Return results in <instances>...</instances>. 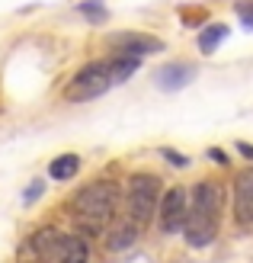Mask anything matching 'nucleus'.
I'll use <instances>...</instances> for the list:
<instances>
[{"mask_svg": "<svg viewBox=\"0 0 253 263\" xmlns=\"http://www.w3.org/2000/svg\"><path fill=\"white\" fill-rule=\"evenodd\" d=\"M241 26L244 29H253V7H241Z\"/></svg>", "mask_w": 253, "mask_h": 263, "instance_id": "obj_18", "label": "nucleus"}, {"mask_svg": "<svg viewBox=\"0 0 253 263\" xmlns=\"http://www.w3.org/2000/svg\"><path fill=\"white\" fill-rule=\"evenodd\" d=\"M135 241H138V225L128 215L109 221V234H106V247L109 251H128Z\"/></svg>", "mask_w": 253, "mask_h": 263, "instance_id": "obj_9", "label": "nucleus"}, {"mask_svg": "<svg viewBox=\"0 0 253 263\" xmlns=\"http://www.w3.org/2000/svg\"><path fill=\"white\" fill-rule=\"evenodd\" d=\"M196 74H199L196 64H180V61H173V64H164V68L157 71L154 81H157V87H161V90H183Z\"/></svg>", "mask_w": 253, "mask_h": 263, "instance_id": "obj_8", "label": "nucleus"}, {"mask_svg": "<svg viewBox=\"0 0 253 263\" xmlns=\"http://www.w3.org/2000/svg\"><path fill=\"white\" fill-rule=\"evenodd\" d=\"M164 183L157 174H148V170H138L131 174L125 183V205H128V218L135 221L138 228H144L148 221L157 215V202H161Z\"/></svg>", "mask_w": 253, "mask_h": 263, "instance_id": "obj_3", "label": "nucleus"}, {"mask_svg": "<svg viewBox=\"0 0 253 263\" xmlns=\"http://www.w3.org/2000/svg\"><path fill=\"white\" fill-rule=\"evenodd\" d=\"M71 209H74L77 228H81L87 238H96V234H103L106 225L115 218V209H119V183H112V180L87 183L84 190L74 193Z\"/></svg>", "mask_w": 253, "mask_h": 263, "instance_id": "obj_2", "label": "nucleus"}, {"mask_svg": "<svg viewBox=\"0 0 253 263\" xmlns=\"http://www.w3.org/2000/svg\"><path fill=\"white\" fill-rule=\"evenodd\" d=\"M161 154L167 157V161H170L173 167H189V157L180 154V151H173V148H161Z\"/></svg>", "mask_w": 253, "mask_h": 263, "instance_id": "obj_17", "label": "nucleus"}, {"mask_svg": "<svg viewBox=\"0 0 253 263\" xmlns=\"http://www.w3.org/2000/svg\"><path fill=\"white\" fill-rule=\"evenodd\" d=\"M237 151H241L244 157H250V161H253V144H244V141H241V144H237Z\"/></svg>", "mask_w": 253, "mask_h": 263, "instance_id": "obj_21", "label": "nucleus"}, {"mask_svg": "<svg viewBox=\"0 0 253 263\" xmlns=\"http://www.w3.org/2000/svg\"><path fill=\"white\" fill-rule=\"evenodd\" d=\"M234 218L237 225H253V167L237 170L234 177Z\"/></svg>", "mask_w": 253, "mask_h": 263, "instance_id": "obj_6", "label": "nucleus"}, {"mask_svg": "<svg viewBox=\"0 0 253 263\" xmlns=\"http://www.w3.org/2000/svg\"><path fill=\"white\" fill-rule=\"evenodd\" d=\"M208 157H211V161H218L221 167H224V164H228V154H224L221 148H208Z\"/></svg>", "mask_w": 253, "mask_h": 263, "instance_id": "obj_19", "label": "nucleus"}, {"mask_svg": "<svg viewBox=\"0 0 253 263\" xmlns=\"http://www.w3.org/2000/svg\"><path fill=\"white\" fill-rule=\"evenodd\" d=\"M87 257H90V247L84 241V234H61L51 263H87Z\"/></svg>", "mask_w": 253, "mask_h": 263, "instance_id": "obj_10", "label": "nucleus"}, {"mask_svg": "<svg viewBox=\"0 0 253 263\" xmlns=\"http://www.w3.org/2000/svg\"><path fill=\"white\" fill-rule=\"evenodd\" d=\"M77 170H81V157L77 154H61V157H55V161L48 164V177L64 183V180L77 177Z\"/></svg>", "mask_w": 253, "mask_h": 263, "instance_id": "obj_12", "label": "nucleus"}, {"mask_svg": "<svg viewBox=\"0 0 253 263\" xmlns=\"http://www.w3.org/2000/svg\"><path fill=\"white\" fill-rule=\"evenodd\" d=\"M138 64H141V58H131V55H112V58H109V68H112V81H115V84L128 81V77L138 71Z\"/></svg>", "mask_w": 253, "mask_h": 263, "instance_id": "obj_14", "label": "nucleus"}, {"mask_svg": "<svg viewBox=\"0 0 253 263\" xmlns=\"http://www.w3.org/2000/svg\"><path fill=\"white\" fill-rule=\"evenodd\" d=\"M221 225V186L215 180H202L189 190V212H186V244L202 251L218 238Z\"/></svg>", "mask_w": 253, "mask_h": 263, "instance_id": "obj_1", "label": "nucleus"}, {"mask_svg": "<svg viewBox=\"0 0 253 263\" xmlns=\"http://www.w3.org/2000/svg\"><path fill=\"white\" fill-rule=\"evenodd\" d=\"M112 45L119 55H131V58H144V55H157L164 51V42L154 35H144V32H122L112 39Z\"/></svg>", "mask_w": 253, "mask_h": 263, "instance_id": "obj_7", "label": "nucleus"}, {"mask_svg": "<svg viewBox=\"0 0 253 263\" xmlns=\"http://www.w3.org/2000/svg\"><path fill=\"white\" fill-rule=\"evenodd\" d=\"M42 193H45V180H32V183H29V190H26V196H23V202L29 205V202H35Z\"/></svg>", "mask_w": 253, "mask_h": 263, "instance_id": "obj_16", "label": "nucleus"}, {"mask_svg": "<svg viewBox=\"0 0 253 263\" xmlns=\"http://www.w3.org/2000/svg\"><path fill=\"white\" fill-rule=\"evenodd\" d=\"M58 241H61V231L58 228H38L32 238H29V251L35 254V260H42V263H51L55 260V251H58Z\"/></svg>", "mask_w": 253, "mask_h": 263, "instance_id": "obj_11", "label": "nucleus"}, {"mask_svg": "<svg viewBox=\"0 0 253 263\" xmlns=\"http://www.w3.org/2000/svg\"><path fill=\"white\" fill-rule=\"evenodd\" d=\"M186 212H189V190L186 186H170L161 193L157 202V225L164 234H177L186 225Z\"/></svg>", "mask_w": 253, "mask_h": 263, "instance_id": "obj_5", "label": "nucleus"}, {"mask_svg": "<svg viewBox=\"0 0 253 263\" xmlns=\"http://www.w3.org/2000/svg\"><path fill=\"white\" fill-rule=\"evenodd\" d=\"M112 87H115V81H112L109 58H106V61H90V64H84V68L71 77L64 97H68L71 103H90V100H96L103 93H109Z\"/></svg>", "mask_w": 253, "mask_h": 263, "instance_id": "obj_4", "label": "nucleus"}, {"mask_svg": "<svg viewBox=\"0 0 253 263\" xmlns=\"http://www.w3.org/2000/svg\"><path fill=\"white\" fill-rule=\"evenodd\" d=\"M224 39H228V26H224V23H211V26H205V29L199 32V51H202V55H211Z\"/></svg>", "mask_w": 253, "mask_h": 263, "instance_id": "obj_13", "label": "nucleus"}, {"mask_svg": "<svg viewBox=\"0 0 253 263\" xmlns=\"http://www.w3.org/2000/svg\"><path fill=\"white\" fill-rule=\"evenodd\" d=\"M186 26H196V23H205V10H199V16H183Z\"/></svg>", "mask_w": 253, "mask_h": 263, "instance_id": "obj_20", "label": "nucleus"}, {"mask_svg": "<svg viewBox=\"0 0 253 263\" xmlns=\"http://www.w3.org/2000/svg\"><path fill=\"white\" fill-rule=\"evenodd\" d=\"M77 13H81L84 20H90V23H106V20H109L103 0H84V4H77Z\"/></svg>", "mask_w": 253, "mask_h": 263, "instance_id": "obj_15", "label": "nucleus"}]
</instances>
